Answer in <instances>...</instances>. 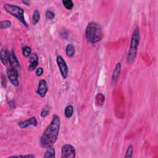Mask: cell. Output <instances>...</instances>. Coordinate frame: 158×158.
<instances>
[{
    "mask_svg": "<svg viewBox=\"0 0 158 158\" xmlns=\"http://www.w3.org/2000/svg\"><path fill=\"white\" fill-rule=\"evenodd\" d=\"M22 3L26 5H27V6H30V2L29 1H27V0H25V1H22Z\"/></svg>",
    "mask_w": 158,
    "mask_h": 158,
    "instance_id": "83f0119b",
    "label": "cell"
},
{
    "mask_svg": "<svg viewBox=\"0 0 158 158\" xmlns=\"http://www.w3.org/2000/svg\"><path fill=\"white\" fill-rule=\"evenodd\" d=\"M66 55L68 57H72L75 55L76 53V49L75 47L73 46V45H68L66 48Z\"/></svg>",
    "mask_w": 158,
    "mask_h": 158,
    "instance_id": "9a60e30c",
    "label": "cell"
},
{
    "mask_svg": "<svg viewBox=\"0 0 158 158\" xmlns=\"http://www.w3.org/2000/svg\"><path fill=\"white\" fill-rule=\"evenodd\" d=\"M35 157V156L34 155H20V156H12L10 157Z\"/></svg>",
    "mask_w": 158,
    "mask_h": 158,
    "instance_id": "484cf974",
    "label": "cell"
},
{
    "mask_svg": "<svg viewBox=\"0 0 158 158\" xmlns=\"http://www.w3.org/2000/svg\"><path fill=\"white\" fill-rule=\"evenodd\" d=\"M43 68H42V67H38V68H37V69H36V76L40 77L42 74H43Z\"/></svg>",
    "mask_w": 158,
    "mask_h": 158,
    "instance_id": "d4e9b609",
    "label": "cell"
},
{
    "mask_svg": "<svg viewBox=\"0 0 158 158\" xmlns=\"http://www.w3.org/2000/svg\"><path fill=\"white\" fill-rule=\"evenodd\" d=\"M38 121L36 120V117H31L29 119L22 121L18 124L19 127L21 129H26L29 126H34V127H37L38 126Z\"/></svg>",
    "mask_w": 158,
    "mask_h": 158,
    "instance_id": "9c48e42d",
    "label": "cell"
},
{
    "mask_svg": "<svg viewBox=\"0 0 158 158\" xmlns=\"http://www.w3.org/2000/svg\"><path fill=\"white\" fill-rule=\"evenodd\" d=\"M73 113V108L72 105H69L65 109V115L67 118H71Z\"/></svg>",
    "mask_w": 158,
    "mask_h": 158,
    "instance_id": "ac0fdd59",
    "label": "cell"
},
{
    "mask_svg": "<svg viewBox=\"0 0 158 158\" xmlns=\"http://www.w3.org/2000/svg\"><path fill=\"white\" fill-rule=\"evenodd\" d=\"M50 110V107L48 106H46L43 109H42V110H41V114H40L41 117H43V118L46 117L47 116V115H48L49 114Z\"/></svg>",
    "mask_w": 158,
    "mask_h": 158,
    "instance_id": "603a6c76",
    "label": "cell"
},
{
    "mask_svg": "<svg viewBox=\"0 0 158 158\" xmlns=\"http://www.w3.org/2000/svg\"><path fill=\"white\" fill-rule=\"evenodd\" d=\"M105 101V96L102 93H98L97 95L95 96V99H94V102H95L96 106H101L103 105Z\"/></svg>",
    "mask_w": 158,
    "mask_h": 158,
    "instance_id": "5bb4252c",
    "label": "cell"
},
{
    "mask_svg": "<svg viewBox=\"0 0 158 158\" xmlns=\"http://www.w3.org/2000/svg\"><path fill=\"white\" fill-rule=\"evenodd\" d=\"M61 127V119L58 115H53L51 123L46 127L40 139L41 146L45 148L52 146L58 138Z\"/></svg>",
    "mask_w": 158,
    "mask_h": 158,
    "instance_id": "6da1fadb",
    "label": "cell"
},
{
    "mask_svg": "<svg viewBox=\"0 0 158 158\" xmlns=\"http://www.w3.org/2000/svg\"><path fill=\"white\" fill-rule=\"evenodd\" d=\"M120 71H121V64L120 62H118V63H117V64L115 65L113 73V76H112L113 85H115V83L117 82V81L118 80V78L120 75Z\"/></svg>",
    "mask_w": 158,
    "mask_h": 158,
    "instance_id": "4fadbf2b",
    "label": "cell"
},
{
    "mask_svg": "<svg viewBox=\"0 0 158 158\" xmlns=\"http://www.w3.org/2000/svg\"><path fill=\"white\" fill-rule=\"evenodd\" d=\"M9 52L8 51L7 48H3L0 52V59H1V62L3 65L6 66L8 63L9 62Z\"/></svg>",
    "mask_w": 158,
    "mask_h": 158,
    "instance_id": "7c38bea8",
    "label": "cell"
},
{
    "mask_svg": "<svg viewBox=\"0 0 158 158\" xmlns=\"http://www.w3.org/2000/svg\"><path fill=\"white\" fill-rule=\"evenodd\" d=\"M55 153H56L55 149L52 146H51L47 149L43 157L44 158H49V157L54 158L56 156Z\"/></svg>",
    "mask_w": 158,
    "mask_h": 158,
    "instance_id": "2e32d148",
    "label": "cell"
},
{
    "mask_svg": "<svg viewBox=\"0 0 158 158\" xmlns=\"http://www.w3.org/2000/svg\"><path fill=\"white\" fill-rule=\"evenodd\" d=\"M11 22H10V20H3L0 22V29L1 30L4 29H8L9 27H10V26H11Z\"/></svg>",
    "mask_w": 158,
    "mask_h": 158,
    "instance_id": "ffe728a7",
    "label": "cell"
},
{
    "mask_svg": "<svg viewBox=\"0 0 158 158\" xmlns=\"http://www.w3.org/2000/svg\"><path fill=\"white\" fill-rule=\"evenodd\" d=\"M140 42V30L138 27H136L134 29V33L131 36L130 48L127 56V62L129 64L132 63L137 54L138 46Z\"/></svg>",
    "mask_w": 158,
    "mask_h": 158,
    "instance_id": "3957f363",
    "label": "cell"
},
{
    "mask_svg": "<svg viewBox=\"0 0 158 158\" xmlns=\"http://www.w3.org/2000/svg\"><path fill=\"white\" fill-rule=\"evenodd\" d=\"M85 36L89 43L94 44L100 41L103 37V30L99 24L91 22L87 26Z\"/></svg>",
    "mask_w": 158,
    "mask_h": 158,
    "instance_id": "7a4b0ae2",
    "label": "cell"
},
{
    "mask_svg": "<svg viewBox=\"0 0 158 158\" xmlns=\"http://www.w3.org/2000/svg\"><path fill=\"white\" fill-rule=\"evenodd\" d=\"M76 151L74 147L71 145H64L61 148L62 158H73L76 157Z\"/></svg>",
    "mask_w": 158,
    "mask_h": 158,
    "instance_id": "52a82bcc",
    "label": "cell"
},
{
    "mask_svg": "<svg viewBox=\"0 0 158 158\" xmlns=\"http://www.w3.org/2000/svg\"><path fill=\"white\" fill-rule=\"evenodd\" d=\"M38 64V57L36 53L31 54L30 56V64L29 70L30 71H34Z\"/></svg>",
    "mask_w": 158,
    "mask_h": 158,
    "instance_id": "8fae6325",
    "label": "cell"
},
{
    "mask_svg": "<svg viewBox=\"0 0 158 158\" xmlns=\"http://www.w3.org/2000/svg\"><path fill=\"white\" fill-rule=\"evenodd\" d=\"M6 73L9 80L10 82L11 83L12 85L15 87L19 86V82L18 80L19 73L17 70L14 69V68L12 67H10L7 69Z\"/></svg>",
    "mask_w": 158,
    "mask_h": 158,
    "instance_id": "8992f818",
    "label": "cell"
},
{
    "mask_svg": "<svg viewBox=\"0 0 158 158\" xmlns=\"http://www.w3.org/2000/svg\"><path fill=\"white\" fill-rule=\"evenodd\" d=\"M56 62L62 78L66 79L69 73V67L67 66L66 61L61 56H57L56 57Z\"/></svg>",
    "mask_w": 158,
    "mask_h": 158,
    "instance_id": "5b68a950",
    "label": "cell"
},
{
    "mask_svg": "<svg viewBox=\"0 0 158 158\" xmlns=\"http://www.w3.org/2000/svg\"><path fill=\"white\" fill-rule=\"evenodd\" d=\"M31 49L30 46H25L22 48V54L23 56L25 57H30L31 55Z\"/></svg>",
    "mask_w": 158,
    "mask_h": 158,
    "instance_id": "44dd1931",
    "label": "cell"
},
{
    "mask_svg": "<svg viewBox=\"0 0 158 158\" xmlns=\"http://www.w3.org/2000/svg\"><path fill=\"white\" fill-rule=\"evenodd\" d=\"M48 91V85L46 80H41L38 83L37 93L41 98H44Z\"/></svg>",
    "mask_w": 158,
    "mask_h": 158,
    "instance_id": "ba28073f",
    "label": "cell"
},
{
    "mask_svg": "<svg viewBox=\"0 0 158 158\" xmlns=\"http://www.w3.org/2000/svg\"><path fill=\"white\" fill-rule=\"evenodd\" d=\"M62 3L64 4V7L68 10H71L73 7V3L72 0H62Z\"/></svg>",
    "mask_w": 158,
    "mask_h": 158,
    "instance_id": "d6986e66",
    "label": "cell"
},
{
    "mask_svg": "<svg viewBox=\"0 0 158 158\" xmlns=\"http://www.w3.org/2000/svg\"><path fill=\"white\" fill-rule=\"evenodd\" d=\"M1 84H2V86L4 88H6L7 85H6V78H5L4 76L3 73H2V76H1Z\"/></svg>",
    "mask_w": 158,
    "mask_h": 158,
    "instance_id": "4316f807",
    "label": "cell"
},
{
    "mask_svg": "<svg viewBox=\"0 0 158 158\" xmlns=\"http://www.w3.org/2000/svg\"><path fill=\"white\" fill-rule=\"evenodd\" d=\"M40 19V13L38 9H35L32 15V17H31V22L32 24L35 25L37 24Z\"/></svg>",
    "mask_w": 158,
    "mask_h": 158,
    "instance_id": "e0dca14e",
    "label": "cell"
},
{
    "mask_svg": "<svg viewBox=\"0 0 158 158\" xmlns=\"http://www.w3.org/2000/svg\"><path fill=\"white\" fill-rule=\"evenodd\" d=\"M133 153H134V146L132 145H130L126 151L125 154V158H131L133 157Z\"/></svg>",
    "mask_w": 158,
    "mask_h": 158,
    "instance_id": "7402d4cb",
    "label": "cell"
},
{
    "mask_svg": "<svg viewBox=\"0 0 158 158\" xmlns=\"http://www.w3.org/2000/svg\"><path fill=\"white\" fill-rule=\"evenodd\" d=\"M5 10L17 19L25 27H28V24L24 17V10L21 7L13 4L5 3L4 4Z\"/></svg>",
    "mask_w": 158,
    "mask_h": 158,
    "instance_id": "277c9868",
    "label": "cell"
},
{
    "mask_svg": "<svg viewBox=\"0 0 158 158\" xmlns=\"http://www.w3.org/2000/svg\"><path fill=\"white\" fill-rule=\"evenodd\" d=\"M45 16H46L47 19L52 20V19H53L55 18V13L51 11V10H46V12L45 13Z\"/></svg>",
    "mask_w": 158,
    "mask_h": 158,
    "instance_id": "cb8c5ba5",
    "label": "cell"
},
{
    "mask_svg": "<svg viewBox=\"0 0 158 158\" xmlns=\"http://www.w3.org/2000/svg\"><path fill=\"white\" fill-rule=\"evenodd\" d=\"M9 63L10 64V67H12L17 70V68L20 69V63L17 59V57L15 55V52L12 50L11 52H9Z\"/></svg>",
    "mask_w": 158,
    "mask_h": 158,
    "instance_id": "30bf717a",
    "label": "cell"
}]
</instances>
